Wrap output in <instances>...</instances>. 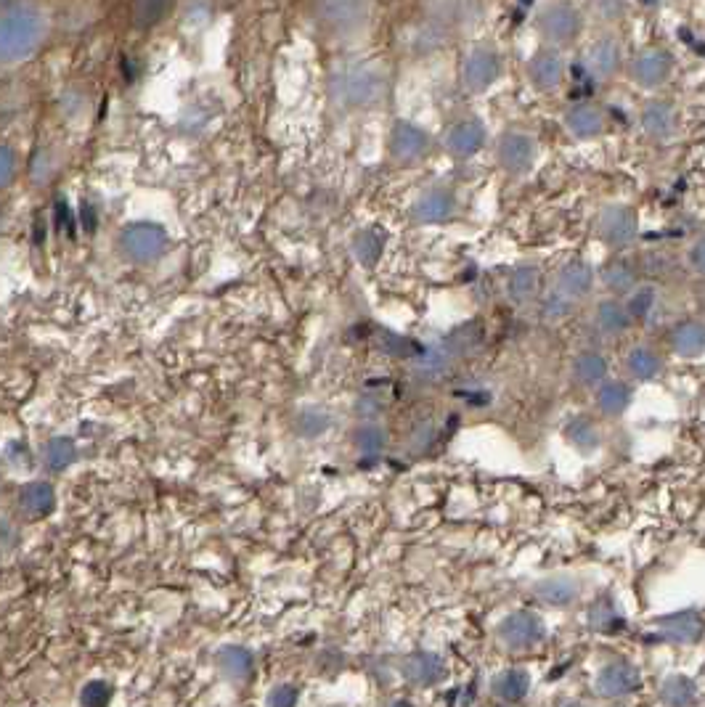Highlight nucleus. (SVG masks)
Segmentation results:
<instances>
[{
  "mask_svg": "<svg viewBox=\"0 0 705 707\" xmlns=\"http://www.w3.org/2000/svg\"><path fill=\"white\" fill-rule=\"evenodd\" d=\"M536 30L544 38V43H549L552 48H570L584 32V19L573 3L557 0V3L541 8Z\"/></svg>",
  "mask_w": 705,
  "mask_h": 707,
  "instance_id": "obj_1",
  "label": "nucleus"
},
{
  "mask_svg": "<svg viewBox=\"0 0 705 707\" xmlns=\"http://www.w3.org/2000/svg\"><path fill=\"white\" fill-rule=\"evenodd\" d=\"M496 639L507 652H531L546 641L544 617L531 610H515L501 617Z\"/></svg>",
  "mask_w": 705,
  "mask_h": 707,
  "instance_id": "obj_2",
  "label": "nucleus"
},
{
  "mask_svg": "<svg viewBox=\"0 0 705 707\" xmlns=\"http://www.w3.org/2000/svg\"><path fill=\"white\" fill-rule=\"evenodd\" d=\"M332 91L337 104H342L345 109H364V106L374 104L382 96L385 77H382L380 69L372 67L350 69V72L334 80Z\"/></svg>",
  "mask_w": 705,
  "mask_h": 707,
  "instance_id": "obj_3",
  "label": "nucleus"
},
{
  "mask_svg": "<svg viewBox=\"0 0 705 707\" xmlns=\"http://www.w3.org/2000/svg\"><path fill=\"white\" fill-rule=\"evenodd\" d=\"M639 686H642V676H639L637 665H631L629 660L605 662L594 676V692L607 702L626 700L639 692Z\"/></svg>",
  "mask_w": 705,
  "mask_h": 707,
  "instance_id": "obj_4",
  "label": "nucleus"
},
{
  "mask_svg": "<svg viewBox=\"0 0 705 707\" xmlns=\"http://www.w3.org/2000/svg\"><path fill=\"white\" fill-rule=\"evenodd\" d=\"M40 35V19L30 16L27 11L11 14L0 19V59H19L24 53L35 48V40Z\"/></svg>",
  "mask_w": 705,
  "mask_h": 707,
  "instance_id": "obj_5",
  "label": "nucleus"
},
{
  "mask_svg": "<svg viewBox=\"0 0 705 707\" xmlns=\"http://www.w3.org/2000/svg\"><path fill=\"white\" fill-rule=\"evenodd\" d=\"M501 75V56L496 48L491 46H475L462 67V80L467 85V91L483 93L488 91Z\"/></svg>",
  "mask_w": 705,
  "mask_h": 707,
  "instance_id": "obj_6",
  "label": "nucleus"
},
{
  "mask_svg": "<svg viewBox=\"0 0 705 707\" xmlns=\"http://www.w3.org/2000/svg\"><path fill=\"white\" fill-rule=\"evenodd\" d=\"M120 247L130 260H136V263H152V260H157V257L165 252L167 236L162 228L149 226V223H138V226H130L122 231Z\"/></svg>",
  "mask_w": 705,
  "mask_h": 707,
  "instance_id": "obj_7",
  "label": "nucleus"
},
{
  "mask_svg": "<svg viewBox=\"0 0 705 707\" xmlns=\"http://www.w3.org/2000/svg\"><path fill=\"white\" fill-rule=\"evenodd\" d=\"M496 162L504 173L509 175H525L536 162V143L525 133H504L496 143Z\"/></svg>",
  "mask_w": 705,
  "mask_h": 707,
  "instance_id": "obj_8",
  "label": "nucleus"
},
{
  "mask_svg": "<svg viewBox=\"0 0 705 707\" xmlns=\"http://www.w3.org/2000/svg\"><path fill=\"white\" fill-rule=\"evenodd\" d=\"M533 596L546 607H560L568 610L584 596V580L570 572H557V575H546L533 586Z\"/></svg>",
  "mask_w": 705,
  "mask_h": 707,
  "instance_id": "obj_9",
  "label": "nucleus"
},
{
  "mask_svg": "<svg viewBox=\"0 0 705 707\" xmlns=\"http://www.w3.org/2000/svg\"><path fill=\"white\" fill-rule=\"evenodd\" d=\"M316 16L329 30L350 32L361 27L369 14V0H316Z\"/></svg>",
  "mask_w": 705,
  "mask_h": 707,
  "instance_id": "obj_10",
  "label": "nucleus"
},
{
  "mask_svg": "<svg viewBox=\"0 0 705 707\" xmlns=\"http://www.w3.org/2000/svg\"><path fill=\"white\" fill-rule=\"evenodd\" d=\"M390 157L398 165H414L430 151V136L414 122H395L390 130Z\"/></svg>",
  "mask_w": 705,
  "mask_h": 707,
  "instance_id": "obj_11",
  "label": "nucleus"
},
{
  "mask_svg": "<svg viewBox=\"0 0 705 707\" xmlns=\"http://www.w3.org/2000/svg\"><path fill=\"white\" fill-rule=\"evenodd\" d=\"M671 69H674L671 53L663 48H645L631 61V80L639 88H660L671 77Z\"/></svg>",
  "mask_w": 705,
  "mask_h": 707,
  "instance_id": "obj_12",
  "label": "nucleus"
},
{
  "mask_svg": "<svg viewBox=\"0 0 705 707\" xmlns=\"http://www.w3.org/2000/svg\"><path fill=\"white\" fill-rule=\"evenodd\" d=\"M597 231L599 239L610 244V247H629L631 241L637 239V215L631 207H623V204L607 207L599 215Z\"/></svg>",
  "mask_w": 705,
  "mask_h": 707,
  "instance_id": "obj_13",
  "label": "nucleus"
},
{
  "mask_svg": "<svg viewBox=\"0 0 705 707\" xmlns=\"http://www.w3.org/2000/svg\"><path fill=\"white\" fill-rule=\"evenodd\" d=\"M658 636L674 647H690L698 644L703 636V617L698 610H682L658 620Z\"/></svg>",
  "mask_w": 705,
  "mask_h": 707,
  "instance_id": "obj_14",
  "label": "nucleus"
},
{
  "mask_svg": "<svg viewBox=\"0 0 705 707\" xmlns=\"http://www.w3.org/2000/svg\"><path fill=\"white\" fill-rule=\"evenodd\" d=\"M215 670L220 676L231 681V684H247L255 673V657L247 647L242 644H226L220 647L213 657Z\"/></svg>",
  "mask_w": 705,
  "mask_h": 707,
  "instance_id": "obj_15",
  "label": "nucleus"
},
{
  "mask_svg": "<svg viewBox=\"0 0 705 707\" xmlns=\"http://www.w3.org/2000/svg\"><path fill=\"white\" fill-rule=\"evenodd\" d=\"M401 670L403 678L411 686H419V689L440 684L446 678V662L440 660L438 655H433V652H414V655L403 660Z\"/></svg>",
  "mask_w": 705,
  "mask_h": 707,
  "instance_id": "obj_16",
  "label": "nucleus"
},
{
  "mask_svg": "<svg viewBox=\"0 0 705 707\" xmlns=\"http://www.w3.org/2000/svg\"><path fill=\"white\" fill-rule=\"evenodd\" d=\"M528 77L536 91H554L565 77V59L562 53H557L554 48H544V51L533 53L531 64H528Z\"/></svg>",
  "mask_w": 705,
  "mask_h": 707,
  "instance_id": "obj_17",
  "label": "nucleus"
},
{
  "mask_svg": "<svg viewBox=\"0 0 705 707\" xmlns=\"http://www.w3.org/2000/svg\"><path fill=\"white\" fill-rule=\"evenodd\" d=\"M454 207V194L435 186V189H427L417 196V202L411 204V218L417 223H443L451 218Z\"/></svg>",
  "mask_w": 705,
  "mask_h": 707,
  "instance_id": "obj_18",
  "label": "nucleus"
},
{
  "mask_svg": "<svg viewBox=\"0 0 705 707\" xmlns=\"http://www.w3.org/2000/svg\"><path fill=\"white\" fill-rule=\"evenodd\" d=\"M594 289V271L581 260H573V263L562 265L560 273H557V294H562L565 300L576 302L589 297Z\"/></svg>",
  "mask_w": 705,
  "mask_h": 707,
  "instance_id": "obj_19",
  "label": "nucleus"
},
{
  "mask_svg": "<svg viewBox=\"0 0 705 707\" xmlns=\"http://www.w3.org/2000/svg\"><path fill=\"white\" fill-rule=\"evenodd\" d=\"M486 146V128L475 120L459 122L448 130L446 136V151L456 159H467L472 154H478Z\"/></svg>",
  "mask_w": 705,
  "mask_h": 707,
  "instance_id": "obj_20",
  "label": "nucleus"
},
{
  "mask_svg": "<svg viewBox=\"0 0 705 707\" xmlns=\"http://www.w3.org/2000/svg\"><path fill=\"white\" fill-rule=\"evenodd\" d=\"M631 398L634 392L626 382H618V379H605V382L594 387V406L602 416L607 419H618L629 411Z\"/></svg>",
  "mask_w": 705,
  "mask_h": 707,
  "instance_id": "obj_21",
  "label": "nucleus"
},
{
  "mask_svg": "<svg viewBox=\"0 0 705 707\" xmlns=\"http://www.w3.org/2000/svg\"><path fill=\"white\" fill-rule=\"evenodd\" d=\"M626 374L637 382H652L663 374V355L652 345H634L623 355Z\"/></svg>",
  "mask_w": 705,
  "mask_h": 707,
  "instance_id": "obj_22",
  "label": "nucleus"
},
{
  "mask_svg": "<svg viewBox=\"0 0 705 707\" xmlns=\"http://www.w3.org/2000/svg\"><path fill=\"white\" fill-rule=\"evenodd\" d=\"M586 69L597 80H610L621 69V46L613 38L594 40L592 48L586 51Z\"/></svg>",
  "mask_w": 705,
  "mask_h": 707,
  "instance_id": "obj_23",
  "label": "nucleus"
},
{
  "mask_svg": "<svg viewBox=\"0 0 705 707\" xmlns=\"http://www.w3.org/2000/svg\"><path fill=\"white\" fill-rule=\"evenodd\" d=\"M531 692V676L525 668H507L491 681V694L504 705H517Z\"/></svg>",
  "mask_w": 705,
  "mask_h": 707,
  "instance_id": "obj_24",
  "label": "nucleus"
},
{
  "mask_svg": "<svg viewBox=\"0 0 705 707\" xmlns=\"http://www.w3.org/2000/svg\"><path fill=\"white\" fill-rule=\"evenodd\" d=\"M698 697V684L690 676H684V673L666 676L658 689V700L663 707H695L698 705Z\"/></svg>",
  "mask_w": 705,
  "mask_h": 707,
  "instance_id": "obj_25",
  "label": "nucleus"
},
{
  "mask_svg": "<svg viewBox=\"0 0 705 707\" xmlns=\"http://www.w3.org/2000/svg\"><path fill=\"white\" fill-rule=\"evenodd\" d=\"M668 342H671V350H674L679 358H700L705 347V331L700 321H679V324L671 329L668 334Z\"/></svg>",
  "mask_w": 705,
  "mask_h": 707,
  "instance_id": "obj_26",
  "label": "nucleus"
},
{
  "mask_svg": "<svg viewBox=\"0 0 705 707\" xmlns=\"http://www.w3.org/2000/svg\"><path fill=\"white\" fill-rule=\"evenodd\" d=\"M605 112L597 104H576L565 114V128L576 138H594L605 130Z\"/></svg>",
  "mask_w": 705,
  "mask_h": 707,
  "instance_id": "obj_27",
  "label": "nucleus"
},
{
  "mask_svg": "<svg viewBox=\"0 0 705 707\" xmlns=\"http://www.w3.org/2000/svg\"><path fill=\"white\" fill-rule=\"evenodd\" d=\"M592 324L602 337H621V334H626V331L631 329V318L629 313H626V308H623V302L602 300L597 308H594Z\"/></svg>",
  "mask_w": 705,
  "mask_h": 707,
  "instance_id": "obj_28",
  "label": "nucleus"
},
{
  "mask_svg": "<svg viewBox=\"0 0 705 707\" xmlns=\"http://www.w3.org/2000/svg\"><path fill=\"white\" fill-rule=\"evenodd\" d=\"M570 374L581 387H599L607 379V358L597 350H584L573 358Z\"/></svg>",
  "mask_w": 705,
  "mask_h": 707,
  "instance_id": "obj_29",
  "label": "nucleus"
},
{
  "mask_svg": "<svg viewBox=\"0 0 705 707\" xmlns=\"http://www.w3.org/2000/svg\"><path fill=\"white\" fill-rule=\"evenodd\" d=\"M642 130H645L650 138H663L674 136L676 130V112L674 106L666 104V101H652L642 109Z\"/></svg>",
  "mask_w": 705,
  "mask_h": 707,
  "instance_id": "obj_30",
  "label": "nucleus"
},
{
  "mask_svg": "<svg viewBox=\"0 0 705 707\" xmlns=\"http://www.w3.org/2000/svg\"><path fill=\"white\" fill-rule=\"evenodd\" d=\"M539 289H541V273L539 268H533V265H523V268L512 271V276H509L507 281L509 300L517 302V305H525V302L536 300V297H539Z\"/></svg>",
  "mask_w": 705,
  "mask_h": 707,
  "instance_id": "obj_31",
  "label": "nucleus"
},
{
  "mask_svg": "<svg viewBox=\"0 0 705 707\" xmlns=\"http://www.w3.org/2000/svg\"><path fill=\"white\" fill-rule=\"evenodd\" d=\"M19 506L30 514L32 519L46 517L54 509V490L46 482H30L19 490Z\"/></svg>",
  "mask_w": 705,
  "mask_h": 707,
  "instance_id": "obj_32",
  "label": "nucleus"
},
{
  "mask_svg": "<svg viewBox=\"0 0 705 707\" xmlns=\"http://www.w3.org/2000/svg\"><path fill=\"white\" fill-rule=\"evenodd\" d=\"M353 448H356L364 459H380L387 448L385 429L374 422L358 424L356 432H353Z\"/></svg>",
  "mask_w": 705,
  "mask_h": 707,
  "instance_id": "obj_33",
  "label": "nucleus"
},
{
  "mask_svg": "<svg viewBox=\"0 0 705 707\" xmlns=\"http://www.w3.org/2000/svg\"><path fill=\"white\" fill-rule=\"evenodd\" d=\"M565 437H568V443L581 453H594L599 448V443H602L599 427L589 416H576V419L565 427Z\"/></svg>",
  "mask_w": 705,
  "mask_h": 707,
  "instance_id": "obj_34",
  "label": "nucleus"
},
{
  "mask_svg": "<svg viewBox=\"0 0 705 707\" xmlns=\"http://www.w3.org/2000/svg\"><path fill=\"white\" fill-rule=\"evenodd\" d=\"M353 252H356L358 263L364 265L377 263V260L382 257V252H385V236H382V231H377V228H366V231H361V234L356 236V241H353Z\"/></svg>",
  "mask_w": 705,
  "mask_h": 707,
  "instance_id": "obj_35",
  "label": "nucleus"
},
{
  "mask_svg": "<svg viewBox=\"0 0 705 707\" xmlns=\"http://www.w3.org/2000/svg\"><path fill=\"white\" fill-rule=\"evenodd\" d=\"M329 427H332V416L321 411V408H305L295 419V432L300 437H305V440H316V437L324 435Z\"/></svg>",
  "mask_w": 705,
  "mask_h": 707,
  "instance_id": "obj_36",
  "label": "nucleus"
},
{
  "mask_svg": "<svg viewBox=\"0 0 705 707\" xmlns=\"http://www.w3.org/2000/svg\"><path fill=\"white\" fill-rule=\"evenodd\" d=\"M170 3L173 0H133V11H130L133 24H136L138 30H149L154 24H160Z\"/></svg>",
  "mask_w": 705,
  "mask_h": 707,
  "instance_id": "obj_37",
  "label": "nucleus"
},
{
  "mask_svg": "<svg viewBox=\"0 0 705 707\" xmlns=\"http://www.w3.org/2000/svg\"><path fill=\"white\" fill-rule=\"evenodd\" d=\"M655 289L652 286H639V289H631L629 297H626V302H623V308H626V313H629L631 324L634 321H645L647 316H650V310L655 308Z\"/></svg>",
  "mask_w": 705,
  "mask_h": 707,
  "instance_id": "obj_38",
  "label": "nucleus"
},
{
  "mask_svg": "<svg viewBox=\"0 0 705 707\" xmlns=\"http://www.w3.org/2000/svg\"><path fill=\"white\" fill-rule=\"evenodd\" d=\"M589 625L597 633H610L615 628H621V617L615 612V604L610 599H597L589 607Z\"/></svg>",
  "mask_w": 705,
  "mask_h": 707,
  "instance_id": "obj_39",
  "label": "nucleus"
},
{
  "mask_svg": "<svg viewBox=\"0 0 705 707\" xmlns=\"http://www.w3.org/2000/svg\"><path fill=\"white\" fill-rule=\"evenodd\" d=\"M451 366V353L446 347H435V350H427V353L419 355L417 361V374L425 379H438L443 377Z\"/></svg>",
  "mask_w": 705,
  "mask_h": 707,
  "instance_id": "obj_40",
  "label": "nucleus"
},
{
  "mask_svg": "<svg viewBox=\"0 0 705 707\" xmlns=\"http://www.w3.org/2000/svg\"><path fill=\"white\" fill-rule=\"evenodd\" d=\"M602 279H605L607 289L615 294H629L631 289H634V284H637V276H634V271H631L629 265H623V263L607 265L605 273H602Z\"/></svg>",
  "mask_w": 705,
  "mask_h": 707,
  "instance_id": "obj_41",
  "label": "nucleus"
},
{
  "mask_svg": "<svg viewBox=\"0 0 705 707\" xmlns=\"http://www.w3.org/2000/svg\"><path fill=\"white\" fill-rule=\"evenodd\" d=\"M43 461L51 472H59V469L69 467L75 461V445L69 440H51V445L43 453Z\"/></svg>",
  "mask_w": 705,
  "mask_h": 707,
  "instance_id": "obj_42",
  "label": "nucleus"
},
{
  "mask_svg": "<svg viewBox=\"0 0 705 707\" xmlns=\"http://www.w3.org/2000/svg\"><path fill=\"white\" fill-rule=\"evenodd\" d=\"M297 702H300V692L292 684H276L266 694V707H297Z\"/></svg>",
  "mask_w": 705,
  "mask_h": 707,
  "instance_id": "obj_43",
  "label": "nucleus"
},
{
  "mask_svg": "<svg viewBox=\"0 0 705 707\" xmlns=\"http://www.w3.org/2000/svg\"><path fill=\"white\" fill-rule=\"evenodd\" d=\"M83 707H107L109 700H112V686L104 684V681H91V684L83 689Z\"/></svg>",
  "mask_w": 705,
  "mask_h": 707,
  "instance_id": "obj_44",
  "label": "nucleus"
},
{
  "mask_svg": "<svg viewBox=\"0 0 705 707\" xmlns=\"http://www.w3.org/2000/svg\"><path fill=\"white\" fill-rule=\"evenodd\" d=\"M592 8L597 19H602L605 24L621 22L626 16V3L623 0H592Z\"/></svg>",
  "mask_w": 705,
  "mask_h": 707,
  "instance_id": "obj_45",
  "label": "nucleus"
},
{
  "mask_svg": "<svg viewBox=\"0 0 705 707\" xmlns=\"http://www.w3.org/2000/svg\"><path fill=\"white\" fill-rule=\"evenodd\" d=\"M570 305H573V302L565 300L562 294H552V297L544 302L546 318H565L570 313Z\"/></svg>",
  "mask_w": 705,
  "mask_h": 707,
  "instance_id": "obj_46",
  "label": "nucleus"
},
{
  "mask_svg": "<svg viewBox=\"0 0 705 707\" xmlns=\"http://www.w3.org/2000/svg\"><path fill=\"white\" fill-rule=\"evenodd\" d=\"M11 167H14V157H11L8 151L0 149V186H3V183L11 178V173H14Z\"/></svg>",
  "mask_w": 705,
  "mask_h": 707,
  "instance_id": "obj_47",
  "label": "nucleus"
},
{
  "mask_svg": "<svg viewBox=\"0 0 705 707\" xmlns=\"http://www.w3.org/2000/svg\"><path fill=\"white\" fill-rule=\"evenodd\" d=\"M690 263H692V268L698 273H703V241H695V247H692V252H690Z\"/></svg>",
  "mask_w": 705,
  "mask_h": 707,
  "instance_id": "obj_48",
  "label": "nucleus"
},
{
  "mask_svg": "<svg viewBox=\"0 0 705 707\" xmlns=\"http://www.w3.org/2000/svg\"><path fill=\"white\" fill-rule=\"evenodd\" d=\"M387 707H414V702H411V700H403V697H398V700H393Z\"/></svg>",
  "mask_w": 705,
  "mask_h": 707,
  "instance_id": "obj_49",
  "label": "nucleus"
},
{
  "mask_svg": "<svg viewBox=\"0 0 705 707\" xmlns=\"http://www.w3.org/2000/svg\"><path fill=\"white\" fill-rule=\"evenodd\" d=\"M560 707H592V705H586V702H581V700H570V702H565V705H560Z\"/></svg>",
  "mask_w": 705,
  "mask_h": 707,
  "instance_id": "obj_50",
  "label": "nucleus"
},
{
  "mask_svg": "<svg viewBox=\"0 0 705 707\" xmlns=\"http://www.w3.org/2000/svg\"><path fill=\"white\" fill-rule=\"evenodd\" d=\"M639 3H642V6H655L658 0H639Z\"/></svg>",
  "mask_w": 705,
  "mask_h": 707,
  "instance_id": "obj_51",
  "label": "nucleus"
}]
</instances>
